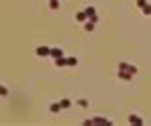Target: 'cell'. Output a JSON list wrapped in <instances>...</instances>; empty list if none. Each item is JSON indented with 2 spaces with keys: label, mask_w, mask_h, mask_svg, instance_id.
I'll return each instance as SVG.
<instances>
[{
  "label": "cell",
  "mask_w": 151,
  "mask_h": 126,
  "mask_svg": "<svg viewBox=\"0 0 151 126\" xmlns=\"http://www.w3.org/2000/svg\"><path fill=\"white\" fill-rule=\"evenodd\" d=\"M86 19H88V15H86V12H84V10L76 13V21H80V23H84Z\"/></svg>",
  "instance_id": "10"
},
{
  "label": "cell",
  "mask_w": 151,
  "mask_h": 126,
  "mask_svg": "<svg viewBox=\"0 0 151 126\" xmlns=\"http://www.w3.org/2000/svg\"><path fill=\"white\" fill-rule=\"evenodd\" d=\"M101 124H111L107 119L103 117H98V119H90V120H84V126H101Z\"/></svg>",
  "instance_id": "1"
},
{
  "label": "cell",
  "mask_w": 151,
  "mask_h": 126,
  "mask_svg": "<svg viewBox=\"0 0 151 126\" xmlns=\"http://www.w3.org/2000/svg\"><path fill=\"white\" fill-rule=\"evenodd\" d=\"M61 103H59V101H57V103H52V105H50V111H52V113H59V111H61Z\"/></svg>",
  "instance_id": "9"
},
{
  "label": "cell",
  "mask_w": 151,
  "mask_h": 126,
  "mask_svg": "<svg viewBox=\"0 0 151 126\" xmlns=\"http://www.w3.org/2000/svg\"><path fill=\"white\" fill-rule=\"evenodd\" d=\"M50 50H52V48H48V46H38L37 50H35V54L40 56V57H48V56H50Z\"/></svg>",
  "instance_id": "3"
},
{
  "label": "cell",
  "mask_w": 151,
  "mask_h": 126,
  "mask_svg": "<svg viewBox=\"0 0 151 126\" xmlns=\"http://www.w3.org/2000/svg\"><path fill=\"white\" fill-rule=\"evenodd\" d=\"M78 105H80V107H88V101L86 99H78Z\"/></svg>",
  "instance_id": "17"
},
{
  "label": "cell",
  "mask_w": 151,
  "mask_h": 126,
  "mask_svg": "<svg viewBox=\"0 0 151 126\" xmlns=\"http://www.w3.org/2000/svg\"><path fill=\"white\" fill-rule=\"evenodd\" d=\"M119 69L120 71H128V73H132V75L138 73V67H136V65H128V63H124V61L119 63Z\"/></svg>",
  "instance_id": "2"
},
{
  "label": "cell",
  "mask_w": 151,
  "mask_h": 126,
  "mask_svg": "<svg viewBox=\"0 0 151 126\" xmlns=\"http://www.w3.org/2000/svg\"><path fill=\"white\" fill-rule=\"evenodd\" d=\"M0 95H2V97H6V95H10V90H8V88H4L2 84H0Z\"/></svg>",
  "instance_id": "14"
},
{
  "label": "cell",
  "mask_w": 151,
  "mask_h": 126,
  "mask_svg": "<svg viewBox=\"0 0 151 126\" xmlns=\"http://www.w3.org/2000/svg\"><path fill=\"white\" fill-rule=\"evenodd\" d=\"M50 10H59V0H50Z\"/></svg>",
  "instance_id": "13"
},
{
  "label": "cell",
  "mask_w": 151,
  "mask_h": 126,
  "mask_svg": "<svg viewBox=\"0 0 151 126\" xmlns=\"http://www.w3.org/2000/svg\"><path fill=\"white\" fill-rule=\"evenodd\" d=\"M96 23L92 21V19H88V21H84V31H94Z\"/></svg>",
  "instance_id": "8"
},
{
  "label": "cell",
  "mask_w": 151,
  "mask_h": 126,
  "mask_svg": "<svg viewBox=\"0 0 151 126\" xmlns=\"http://www.w3.org/2000/svg\"><path fill=\"white\" fill-rule=\"evenodd\" d=\"M136 2H138V6H140V8H144V6H145V0H136Z\"/></svg>",
  "instance_id": "18"
},
{
  "label": "cell",
  "mask_w": 151,
  "mask_h": 126,
  "mask_svg": "<svg viewBox=\"0 0 151 126\" xmlns=\"http://www.w3.org/2000/svg\"><path fill=\"white\" fill-rule=\"evenodd\" d=\"M132 73H128V71H120L119 69V78H122V80H130V78H132Z\"/></svg>",
  "instance_id": "7"
},
{
  "label": "cell",
  "mask_w": 151,
  "mask_h": 126,
  "mask_svg": "<svg viewBox=\"0 0 151 126\" xmlns=\"http://www.w3.org/2000/svg\"><path fill=\"white\" fill-rule=\"evenodd\" d=\"M65 65H67V57H65V56L56 59V67H65Z\"/></svg>",
  "instance_id": "11"
},
{
  "label": "cell",
  "mask_w": 151,
  "mask_h": 126,
  "mask_svg": "<svg viewBox=\"0 0 151 126\" xmlns=\"http://www.w3.org/2000/svg\"><path fill=\"white\" fill-rule=\"evenodd\" d=\"M59 103H61V107H63V109H69L71 105H73V101H71L69 97H63V99L59 101Z\"/></svg>",
  "instance_id": "12"
},
{
  "label": "cell",
  "mask_w": 151,
  "mask_h": 126,
  "mask_svg": "<svg viewBox=\"0 0 151 126\" xmlns=\"http://www.w3.org/2000/svg\"><path fill=\"white\" fill-rule=\"evenodd\" d=\"M142 12H144L145 15H151V6H149V4H145V6H144V10H142Z\"/></svg>",
  "instance_id": "16"
},
{
  "label": "cell",
  "mask_w": 151,
  "mask_h": 126,
  "mask_svg": "<svg viewBox=\"0 0 151 126\" xmlns=\"http://www.w3.org/2000/svg\"><path fill=\"white\" fill-rule=\"evenodd\" d=\"M84 12H86V15H88V19H92L94 23H98V15H96V8H94V6H88L86 10H84Z\"/></svg>",
  "instance_id": "4"
},
{
  "label": "cell",
  "mask_w": 151,
  "mask_h": 126,
  "mask_svg": "<svg viewBox=\"0 0 151 126\" xmlns=\"http://www.w3.org/2000/svg\"><path fill=\"white\" fill-rule=\"evenodd\" d=\"M76 63H78V61H76V57H67V65H69V67H75Z\"/></svg>",
  "instance_id": "15"
},
{
  "label": "cell",
  "mask_w": 151,
  "mask_h": 126,
  "mask_svg": "<svg viewBox=\"0 0 151 126\" xmlns=\"http://www.w3.org/2000/svg\"><path fill=\"white\" fill-rule=\"evenodd\" d=\"M50 56L54 57V59H57V57H63V50H61V48H52V50H50Z\"/></svg>",
  "instance_id": "6"
},
{
  "label": "cell",
  "mask_w": 151,
  "mask_h": 126,
  "mask_svg": "<svg viewBox=\"0 0 151 126\" xmlns=\"http://www.w3.org/2000/svg\"><path fill=\"white\" fill-rule=\"evenodd\" d=\"M128 122H130V124H136V126H142V124H144V120L140 119L138 115H130V117H128Z\"/></svg>",
  "instance_id": "5"
}]
</instances>
